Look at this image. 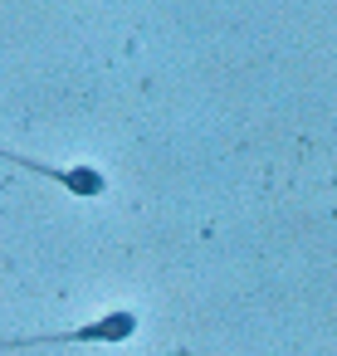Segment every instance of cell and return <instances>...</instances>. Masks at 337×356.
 <instances>
[{
	"label": "cell",
	"instance_id": "2",
	"mask_svg": "<svg viewBox=\"0 0 337 356\" xmlns=\"http://www.w3.org/2000/svg\"><path fill=\"white\" fill-rule=\"evenodd\" d=\"M0 156L15 161V166H25V171H35V176L59 181L64 191H74V195H84V200H93V195L108 191V176L93 171V166H49V161H35V156H20V152H10V147H0Z\"/></svg>",
	"mask_w": 337,
	"mask_h": 356
},
{
	"label": "cell",
	"instance_id": "1",
	"mask_svg": "<svg viewBox=\"0 0 337 356\" xmlns=\"http://www.w3.org/2000/svg\"><path fill=\"white\" fill-rule=\"evenodd\" d=\"M137 332V312L118 307V312H103L74 332H54V337H0V351H20V346H64V341H127Z\"/></svg>",
	"mask_w": 337,
	"mask_h": 356
}]
</instances>
